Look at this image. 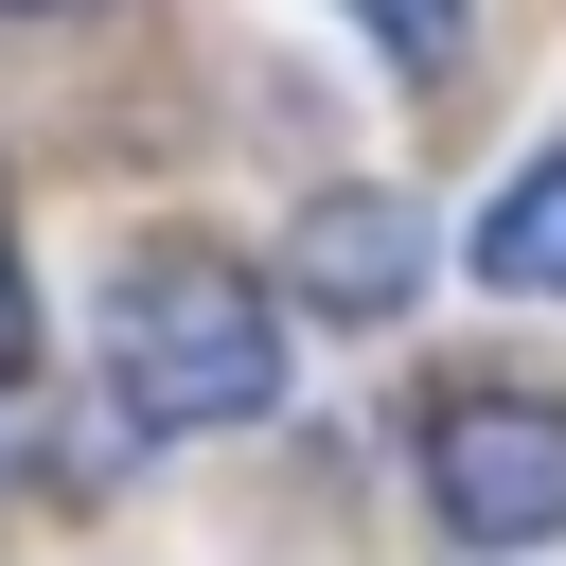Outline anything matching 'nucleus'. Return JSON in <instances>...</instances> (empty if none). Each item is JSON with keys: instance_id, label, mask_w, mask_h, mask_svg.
Segmentation results:
<instances>
[{"instance_id": "1", "label": "nucleus", "mask_w": 566, "mask_h": 566, "mask_svg": "<svg viewBox=\"0 0 566 566\" xmlns=\"http://www.w3.org/2000/svg\"><path fill=\"white\" fill-rule=\"evenodd\" d=\"M106 389H124V424H159V442L265 424V407H283V301H265L248 265H212V248H142V265L106 283Z\"/></svg>"}, {"instance_id": "2", "label": "nucleus", "mask_w": 566, "mask_h": 566, "mask_svg": "<svg viewBox=\"0 0 566 566\" xmlns=\"http://www.w3.org/2000/svg\"><path fill=\"white\" fill-rule=\"evenodd\" d=\"M424 495H442L460 548H548V531H566V407L460 389V407L424 424Z\"/></svg>"}, {"instance_id": "3", "label": "nucleus", "mask_w": 566, "mask_h": 566, "mask_svg": "<svg viewBox=\"0 0 566 566\" xmlns=\"http://www.w3.org/2000/svg\"><path fill=\"white\" fill-rule=\"evenodd\" d=\"M283 283H301L318 318H407V283H424V212H407V195H318L301 248H283Z\"/></svg>"}, {"instance_id": "4", "label": "nucleus", "mask_w": 566, "mask_h": 566, "mask_svg": "<svg viewBox=\"0 0 566 566\" xmlns=\"http://www.w3.org/2000/svg\"><path fill=\"white\" fill-rule=\"evenodd\" d=\"M478 283H531V301H566V142L478 212Z\"/></svg>"}, {"instance_id": "5", "label": "nucleus", "mask_w": 566, "mask_h": 566, "mask_svg": "<svg viewBox=\"0 0 566 566\" xmlns=\"http://www.w3.org/2000/svg\"><path fill=\"white\" fill-rule=\"evenodd\" d=\"M354 18H371V53H389L407 88H442V71L478 53V0H354Z\"/></svg>"}, {"instance_id": "6", "label": "nucleus", "mask_w": 566, "mask_h": 566, "mask_svg": "<svg viewBox=\"0 0 566 566\" xmlns=\"http://www.w3.org/2000/svg\"><path fill=\"white\" fill-rule=\"evenodd\" d=\"M35 371V301H18V248H0V389Z\"/></svg>"}, {"instance_id": "7", "label": "nucleus", "mask_w": 566, "mask_h": 566, "mask_svg": "<svg viewBox=\"0 0 566 566\" xmlns=\"http://www.w3.org/2000/svg\"><path fill=\"white\" fill-rule=\"evenodd\" d=\"M0 18H71V0H0Z\"/></svg>"}]
</instances>
